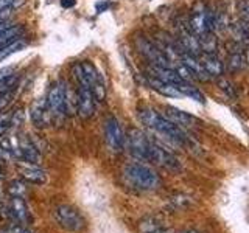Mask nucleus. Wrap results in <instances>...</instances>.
I'll return each mask as SVG.
<instances>
[{
	"mask_svg": "<svg viewBox=\"0 0 249 233\" xmlns=\"http://www.w3.org/2000/svg\"><path fill=\"white\" fill-rule=\"evenodd\" d=\"M139 120L142 121V124L148 129L154 131L156 134H159L162 137H165L168 142L184 146V148H192L195 146V142L190 138V135L187 134L185 129L178 126L173 121H170L163 114H159L158 111H154L151 107H143L139 111Z\"/></svg>",
	"mask_w": 249,
	"mask_h": 233,
	"instance_id": "nucleus-1",
	"label": "nucleus"
},
{
	"mask_svg": "<svg viewBox=\"0 0 249 233\" xmlns=\"http://www.w3.org/2000/svg\"><path fill=\"white\" fill-rule=\"evenodd\" d=\"M72 75L75 78L76 84L88 85L95 97L97 103H101L106 98V84L103 80V75L92 61H81L76 62L72 67Z\"/></svg>",
	"mask_w": 249,
	"mask_h": 233,
	"instance_id": "nucleus-2",
	"label": "nucleus"
},
{
	"mask_svg": "<svg viewBox=\"0 0 249 233\" xmlns=\"http://www.w3.org/2000/svg\"><path fill=\"white\" fill-rule=\"evenodd\" d=\"M123 174H124V179L137 190L153 191V190H158L160 186L159 176L156 174L150 166L142 165V163H129V165L124 168Z\"/></svg>",
	"mask_w": 249,
	"mask_h": 233,
	"instance_id": "nucleus-3",
	"label": "nucleus"
},
{
	"mask_svg": "<svg viewBox=\"0 0 249 233\" xmlns=\"http://www.w3.org/2000/svg\"><path fill=\"white\" fill-rule=\"evenodd\" d=\"M53 217L59 227L67 232L76 233V232H83L88 227V221H86L81 210L69 204H61L58 207H54Z\"/></svg>",
	"mask_w": 249,
	"mask_h": 233,
	"instance_id": "nucleus-4",
	"label": "nucleus"
},
{
	"mask_svg": "<svg viewBox=\"0 0 249 233\" xmlns=\"http://www.w3.org/2000/svg\"><path fill=\"white\" fill-rule=\"evenodd\" d=\"M66 92H67V83L64 80H56L47 92V107L52 114V120H61L67 115L66 107Z\"/></svg>",
	"mask_w": 249,
	"mask_h": 233,
	"instance_id": "nucleus-5",
	"label": "nucleus"
},
{
	"mask_svg": "<svg viewBox=\"0 0 249 233\" xmlns=\"http://www.w3.org/2000/svg\"><path fill=\"white\" fill-rule=\"evenodd\" d=\"M187 25L198 36V39L207 33H213L212 17H210V6H207L201 0L195 3L190 11L189 20H187Z\"/></svg>",
	"mask_w": 249,
	"mask_h": 233,
	"instance_id": "nucleus-6",
	"label": "nucleus"
},
{
	"mask_svg": "<svg viewBox=\"0 0 249 233\" xmlns=\"http://www.w3.org/2000/svg\"><path fill=\"white\" fill-rule=\"evenodd\" d=\"M136 49L139 50V53L145 56L148 61L151 62V66L156 67H171V61L168 59V56L165 54L162 49H159L153 41L146 39L143 36L136 37Z\"/></svg>",
	"mask_w": 249,
	"mask_h": 233,
	"instance_id": "nucleus-7",
	"label": "nucleus"
},
{
	"mask_svg": "<svg viewBox=\"0 0 249 233\" xmlns=\"http://www.w3.org/2000/svg\"><path fill=\"white\" fill-rule=\"evenodd\" d=\"M105 137L109 150L112 152H122L126 145V135L120 126V121L115 116H107L105 123Z\"/></svg>",
	"mask_w": 249,
	"mask_h": 233,
	"instance_id": "nucleus-8",
	"label": "nucleus"
},
{
	"mask_svg": "<svg viewBox=\"0 0 249 233\" xmlns=\"http://www.w3.org/2000/svg\"><path fill=\"white\" fill-rule=\"evenodd\" d=\"M146 162H151V163H154V165L162 166L165 169H171V171L181 169V163H179L176 155L173 152L167 151L165 148H162L156 142H153V140H151V145H150V151H148V160Z\"/></svg>",
	"mask_w": 249,
	"mask_h": 233,
	"instance_id": "nucleus-9",
	"label": "nucleus"
},
{
	"mask_svg": "<svg viewBox=\"0 0 249 233\" xmlns=\"http://www.w3.org/2000/svg\"><path fill=\"white\" fill-rule=\"evenodd\" d=\"M14 157L23 163H31V165H39L41 163L39 148L28 135H22L18 138V142L14 145Z\"/></svg>",
	"mask_w": 249,
	"mask_h": 233,
	"instance_id": "nucleus-10",
	"label": "nucleus"
},
{
	"mask_svg": "<svg viewBox=\"0 0 249 233\" xmlns=\"http://www.w3.org/2000/svg\"><path fill=\"white\" fill-rule=\"evenodd\" d=\"M128 150L139 160H148V151H150L151 140L148 138L140 129H129L126 135Z\"/></svg>",
	"mask_w": 249,
	"mask_h": 233,
	"instance_id": "nucleus-11",
	"label": "nucleus"
},
{
	"mask_svg": "<svg viewBox=\"0 0 249 233\" xmlns=\"http://www.w3.org/2000/svg\"><path fill=\"white\" fill-rule=\"evenodd\" d=\"M76 93H78V115L83 120H89L95 114L97 107V100L93 97L92 90L88 85H80L76 84Z\"/></svg>",
	"mask_w": 249,
	"mask_h": 233,
	"instance_id": "nucleus-12",
	"label": "nucleus"
},
{
	"mask_svg": "<svg viewBox=\"0 0 249 233\" xmlns=\"http://www.w3.org/2000/svg\"><path fill=\"white\" fill-rule=\"evenodd\" d=\"M163 115L167 116L170 121H173L178 126H181L184 129H192V128H196L199 124H202V121L185 111H181V109L173 107V106H165L163 107Z\"/></svg>",
	"mask_w": 249,
	"mask_h": 233,
	"instance_id": "nucleus-13",
	"label": "nucleus"
},
{
	"mask_svg": "<svg viewBox=\"0 0 249 233\" xmlns=\"http://www.w3.org/2000/svg\"><path fill=\"white\" fill-rule=\"evenodd\" d=\"M30 118L31 123L37 128H45L49 126L52 121V114L47 107V101L45 98H37L30 107Z\"/></svg>",
	"mask_w": 249,
	"mask_h": 233,
	"instance_id": "nucleus-14",
	"label": "nucleus"
},
{
	"mask_svg": "<svg viewBox=\"0 0 249 233\" xmlns=\"http://www.w3.org/2000/svg\"><path fill=\"white\" fill-rule=\"evenodd\" d=\"M198 58L201 61V66L204 67L207 75L210 78H220L226 72V66L221 61L220 56H216V53H199Z\"/></svg>",
	"mask_w": 249,
	"mask_h": 233,
	"instance_id": "nucleus-15",
	"label": "nucleus"
},
{
	"mask_svg": "<svg viewBox=\"0 0 249 233\" xmlns=\"http://www.w3.org/2000/svg\"><path fill=\"white\" fill-rule=\"evenodd\" d=\"M181 61L182 64H185L189 67V70L193 73V78L195 80H198L201 83H206L210 80V76L207 75V72L204 70V67L201 66V61L198 58V54H193V53H189V51H184L181 56Z\"/></svg>",
	"mask_w": 249,
	"mask_h": 233,
	"instance_id": "nucleus-16",
	"label": "nucleus"
},
{
	"mask_svg": "<svg viewBox=\"0 0 249 233\" xmlns=\"http://www.w3.org/2000/svg\"><path fill=\"white\" fill-rule=\"evenodd\" d=\"M20 176L25 182L33 185H44L49 181L45 171L39 165H31V163H23L20 166Z\"/></svg>",
	"mask_w": 249,
	"mask_h": 233,
	"instance_id": "nucleus-17",
	"label": "nucleus"
},
{
	"mask_svg": "<svg viewBox=\"0 0 249 233\" xmlns=\"http://www.w3.org/2000/svg\"><path fill=\"white\" fill-rule=\"evenodd\" d=\"M8 210H10V216L14 219V222L22 224L27 221L28 217V208L23 198L19 196H11L10 204H8Z\"/></svg>",
	"mask_w": 249,
	"mask_h": 233,
	"instance_id": "nucleus-18",
	"label": "nucleus"
},
{
	"mask_svg": "<svg viewBox=\"0 0 249 233\" xmlns=\"http://www.w3.org/2000/svg\"><path fill=\"white\" fill-rule=\"evenodd\" d=\"M146 81H148V85L156 90L158 93H160V95L163 97H168V98H178V97H182L181 93H179V90L175 87L173 84H168V83H163L160 80H158V78H154L151 75H148L146 78Z\"/></svg>",
	"mask_w": 249,
	"mask_h": 233,
	"instance_id": "nucleus-19",
	"label": "nucleus"
},
{
	"mask_svg": "<svg viewBox=\"0 0 249 233\" xmlns=\"http://www.w3.org/2000/svg\"><path fill=\"white\" fill-rule=\"evenodd\" d=\"M231 33L233 39L243 47H249V22L238 19L237 22H233L229 25Z\"/></svg>",
	"mask_w": 249,
	"mask_h": 233,
	"instance_id": "nucleus-20",
	"label": "nucleus"
},
{
	"mask_svg": "<svg viewBox=\"0 0 249 233\" xmlns=\"http://www.w3.org/2000/svg\"><path fill=\"white\" fill-rule=\"evenodd\" d=\"M23 33H25V27L20 25V23H18V25H10L8 28H5L2 33H0V49H3V47L16 42L18 39H22Z\"/></svg>",
	"mask_w": 249,
	"mask_h": 233,
	"instance_id": "nucleus-21",
	"label": "nucleus"
},
{
	"mask_svg": "<svg viewBox=\"0 0 249 233\" xmlns=\"http://www.w3.org/2000/svg\"><path fill=\"white\" fill-rule=\"evenodd\" d=\"M241 47L243 45L237 44L235 47H233V50L229 51L228 62H226L224 66H228V70H231V72H238V70H241L246 66L245 50H241Z\"/></svg>",
	"mask_w": 249,
	"mask_h": 233,
	"instance_id": "nucleus-22",
	"label": "nucleus"
},
{
	"mask_svg": "<svg viewBox=\"0 0 249 233\" xmlns=\"http://www.w3.org/2000/svg\"><path fill=\"white\" fill-rule=\"evenodd\" d=\"M175 87L179 90V93H181L182 97H189V98H192V100H195V101H198V103H201V104H204L206 103V98H204V95L195 87V85L192 84V83H187V81H182L181 84H178V85H175Z\"/></svg>",
	"mask_w": 249,
	"mask_h": 233,
	"instance_id": "nucleus-23",
	"label": "nucleus"
},
{
	"mask_svg": "<svg viewBox=\"0 0 249 233\" xmlns=\"http://www.w3.org/2000/svg\"><path fill=\"white\" fill-rule=\"evenodd\" d=\"M25 47H27V42H25V39L22 37V39H18L16 42L10 44V45L3 47V49H0V62H3L6 58H10L14 53L22 51Z\"/></svg>",
	"mask_w": 249,
	"mask_h": 233,
	"instance_id": "nucleus-24",
	"label": "nucleus"
},
{
	"mask_svg": "<svg viewBox=\"0 0 249 233\" xmlns=\"http://www.w3.org/2000/svg\"><path fill=\"white\" fill-rule=\"evenodd\" d=\"M199 45H201V53H216L218 41L213 33H207L199 37Z\"/></svg>",
	"mask_w": 249,
	"mask_h": 233,
	"instance_id": "nucleus-25",
	"label": "nucleus"
},
{
	"mask_svg": "<svg viewBox=\"0 0 249 233\" xmlns=\"http://www.w3.org/2000/svg\"><path fill=\"white\" fill-rule=\"evenodd\" d=\"M218 87H220V90L224 93L226 97L229 98H237V90H235V85H233L228 78L224 76H220L218 78Z\"/></svg>",
	"mask_w": 249,
	"mask_h": 233,
	"instance_id": "nucleus-26",
	"label": "nucleus"
},
{
	"mask_svg": "<svg viewBox=\"0 0 249 233\" xmlns=\"http://www.w3.org/2000/svg\"><path fill=\"white\" fill-rule=\"evenodd\" d=\"M13 128V111L0 114V138Z\"/></svg>",
	"mask_w": 249,
	"mask_h": 233,
	"instance_id": "nucleus-27",
	"label": "nucleus"
},
{
	"mask_svg": "<svg viewBox=\"0 0 249 233\" xmlns=\"http://www.w3.org/2000/svg\"><path fill=\"white\" fill-rule=\"evenodd\" d=\"M25 183L22 181H11L10 185H8V193L11 194V196H19V198H23L25 196Z\"/></svg>",
	"mask_w": 249,
	"mask_h": 233,
	"instance_id": "nucleus-28",
	"label": "nucleus"
},
{
	"mask_svg": "<svg viewBox=\"0 0 249 233\" xmlns=\"http://www.w3.org/2000/svg\"><path fill=\"white\" fill-rule=\"evenodd\" d=\"M14 97H16V89L10 90V92H5V93H0V114H3V111H6V107L11 104Z\"/></svg>",
	"mask_w": 249,
	"mask_h": 233,
	"instance_id": "nucleus-29",
	"label": "nucleus"
},
{
	"mask_svg": "<svg viewBox=\"0 0 249 233\" xmlns=\"http://www.w3.org/2000/svg\"><path fill=\"white\" fill-rule=\"evenodd\" d=\"M237 11H238L240 19L249 22V0H238Z\"/></svg>",
	"mask_w": 249,
	"mask_h": 233,
	"instance_id": "nucleus-30",
	"label": "nucleus"
},
{
	"mask_svg": "<svg viewBox=\"0 0 249 233\" xmlns=\"http://www.w3.org/2000/svg\"><path fill=\"white\" fill-rule=\"evenodd\" d=\"M23 0H0V11L8 10V8H19Z\"/></svg>",
	"mask_w": 249,
	"mask_h": 233,
	"instance_id": "nucleus-31",
	"label": "nucleus"
},
{
	"mask_svg": "<svg viewBox=\"0 0 249 233\" xmlns=\"http://www.w3.org/2000/svg\"><path fill=\"white\" fill-rule=\"evenodd\" d=\"M16 73V70L13 67H5V68H0V81H3L5 78L11 76Z\"/></svg>",
	"mask_w": 249,
	"mask_h": 233,
	"instance_id": "nucleus-32",
	"label": "nucleus"
},
{
	"mask_svg": "<svg viewBox=\"0 0 249 233\" xmlns=\"http://www.w3.org/2000/svg\"><path fill=\"white\" fill-rule=\"evenodd\" d=\"M76 5V0H61V6L69 10V8H73Z\"/></svg>",
	"mask_w": 249,
	"mask_h": 233,
	"instance_id": "nucleus-33",
	"label": "nucleus"
},
{
	"mask_svg": "<svg viewBox=\"0 0 249 233\" xmlns=\"http://www.w3.org/2000/svg\"><path fill=\"white\" fill-rule=\"evenodd\" d=\"M109 6H111V3H109V2H100V3H97V11L98 13H103V11L107 10Z\"/></svg>",
	"mask_w": 249,
	"mask_h": 233,
	"instance_id": "nucleus-34",
	"label": "nucleus"
},
{
	"mask_svg": "<svg viewBox=\"0 0 249 233\" xmlns=\"http://www.w3.org/2000/svg\"><path fill=\"white\" fill-rule=\"evenodd\" d=\"M8 27H10V20H0V33Z\"/></svg>",
	"mask_w": 249,
	"mask_h": 233,
	"instance_id": "nucleus-35",
	"label": "nucleus"
},
{
	"mask_svg": "<svg viewBox=\"0 0 249 233\" xmlns=\"http://www.w3.org/2000/svg\"><path fill=\"white\" fill-rule=\"evenodd\" d=\"M148 233H171L170 230H167V229H162V227H158V229H154V230H151V232H148Z\"/></svg>",
	"mask_w": 249,
	"mask_h": 233,
	"instance_id": "nucleus-36",
	"label": "nucleus"
},
{
	"mask_svg": "<svg viewBox=\"0 0 249 233\" xmlns=\"http://www.w3.org/2000/svg\"><path fill=\"white\" fill-rule=\"evenodd\" d=\"M0 233H20V232L16 230V227H11V229H6V230H0Z\"/></svg>",
	"mask_w": 249,
	"mask_h": 233,
	"instance_id": "nucleus-37",
	"label": "nucleus"
},
{
	"mask_svg": "<svg viewBox=\"0 0 249 233\" xmlns=\"http://www.w3.org/2000/svg\"><path fill=\"white\" fill-rule=\"evenodd\" d=\"M245 59H246V64H249V47H246V50H245Z\"/></svg>",
	"mask_w": 249,
	"mask_h": 233,
	"instance_id": "nucleus-38",
	"label": "nucleus"
},
{
	"mask_svg": "<svg viewBox=\"0 0 249 233\" xmlns=\"http://www.w3.org/2000/svg\"><path fill=\"white\" fill-rule=\"evenodd\" d=\"M20 233H35L33 230H30V229H25V230H22Z\"/></svg>",
	"mask_w": 249,
	"mask_h": 233,
	"instance_id": "nucleus-39",
	"label": "nucleus"
},
{
	"mask_svg": "<svg viewBox=\"0 0 249 233\" xmlns=\"http://www.w3.org/2000/svg\"><path fill=\"white\" fill-rule=\"evenodd\" d=\"M3 177V169H2V165H0V179Z\"/></svg>",
	"mask_w": 249,
	"mask_h": 233,
	"instance_id": "nucleus-40",
	"label": "nucleus"
},
{
	"mask_svg": "<svg viewBox=\"0 0 249 233\" xmlns=\"http://www.w3.org/2000/svg\"><path fill=\"white\" fill-rule=\"evenodd\" d=\"M184 233H198V232H195V230H189V232H184Z\"/></svg>",
	"mask_w": 249,
	"mask_h": 233,
	"instance_id": "nucleus-41",
	"label": "nucleus"
}]
</instances>
